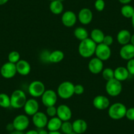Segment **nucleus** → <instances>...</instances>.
<instances>
[{"mask_svg": "<svg viewBox=\"0 0 134 134\" xmlns=\"http://www.w3.org/2000/svg\"><path fill=\"white\" fill-rule=\"evenodd\" d=\"M96 47V43L91 38H88L80 41V43L78 46V53L83 58H90L95 55Z\"/></svg>", "mask_w": 134, "mask_h": 134, "instance_id": "1", "label": "nucleus"}, {"mask_svg": "<svg viewBox=\"0 0 134 134\" xmlns=\"http://www.w3.org/2000/svg\"><path fill=\"white\" fill-rule=\"evenodd\" d=\"M127 108L122 103H115L110 105L108 109V114L111 119L118 120L126 116Z\"/></svg>", "mask_w": 134, "mask_h": 134, "instance_id": "2", "label": "nucleus"}, {"mask_svg": "<svg viewBox=\"0 0 134 134\" xmlns=\"http://www.w3.org/2000/svg\"><path fill=\"white\" fill-rule=\"evenodd\" d=\"M11 107L14 109H21L27 100L25 93L21 90H16L12 93L11 97Z\"/></svg>", "mask_w": 134, "mask_h": 134, "instance_id": "3", "label": "nucleus"}, {"mask_svg": "<svg viewBox=\"0 0 134 134\" xmlns=\"http://www.w3.org/2000/svg\"><path fill=\"white\" fill-rule=\"evenodd\" d=\"M74 84L69 81L60 83L57 88V95L63 99H69L74 95Z\"/></svg>", "mask_w": 134, "mask_h": 134, "instance_id": "4", "label": "nucleus"}, {"mask_svg": "<svg viewBox=\"0 0 134 134\" xmlns=\"http://www.w3.org/2000/svg\"><path fill=\"white\" fill-rule=\"evenodd\" d=\"M105 90L109 96L117 97L122 92V84L121 82L117 80L115 78H113L107 82Z\"/></svg>", "mask_w": 134, "mask_h": 134, "instance_id": "5", "label": "nucleus"}, {"mask_svg": "<svg viewBox=\"0 0 134 134\" xmlns=\"http://www.w3.org/2000/svg\"><path fill=\"white\" fill-rule=\"evenodd\" d=\"M28 93L32 97H40L46 91L44 83L39 80H35L31 82L28 86Z\"/></svg>", "mask_w": 134, "mask_h": 134, "instance_id": "6", "label": "nucleus"}, {"mask_svg": "<svg viewBox=\"0 0 134 134\" xmlns=\"http://www.w3.org/2000/svg\"><path fill=\"white\" fill-rule=\"evenodd\" d=\"M57 93L54 90H47L42 95V102L46 107L55 106L57 101Z\"/></svg>", "mask_w": 134, "mask_h": 134, "instance_id": "7", "label": "nucleus"}, {"mask_svg": "<svg viewBox=\"0 0 134 134\" xmlns=\"http://www.w3.org/2000/svg\"><path fill=\"white\" fill-rule=\"evenodd\" d=\"M15 130L20 131H24L26 130L30 125V120L27 115L19 114L14 118L13 121Z\"/></svg>", "mask_w": 134, "mask_h": 134, "instance_id": "8", "label": "nucleus"}, {"mask_svg": "<svg viewBox=\"0 0 134 134\" xmlns=\"http://www.w3.org/2000/svg\"><path fill=\"white\" fill-rule=\"evenodd\" d=\"M0 73L2 77L5 79H11L15 76L16 72V64L10 62H7L4 63L1 67Z\"/></svg>", "mask_w": 134, "mask_h": 134, "instance_id": "9", "label": "nucleus"}, {"mask_svg": "<svg viewBox=\"0 0 134 134\" xmlns=\"http://www.w3.org/2000/svg\"><path fill=\"white\" fill-rule=\"evenodd\" d=\"M111 53V49L109 46H106L103 43L97 45L95 55H96V57L102 61L104 62L110 59Z\"/></svg>", "mask_w": 134, "mask_h": 134, "instance_id": "10", "label": "nucleus"}, {"mask_svg": "<svg viewBox=\"0 0 134 134\" xmlns=\"http://www.w3.org/2000/svg\"><path fill=\"white\" fill-rule=\"evenodd\" d=\"M48 118L46 113L39 112L32 116V123L34 126L38 129H43L47 126Z\"/></svg>", "mask_w": 134, "mask_h": 134, "instance_id": "11", "label": "nucleus"}, {"mask_svg": "<svg viewBox=\"0 0 134 134\" xmlns=\"http://www.w3.org/2000/svg\"><path fill=\"white\" fill-rule=\"evenodd\" d=\"M93 105L97 110H105L109 109L110 106V100L105 95H97L93 100Z\"/></svg>", "mask_w": 134, "mask_h": 134, "instance_id": "12", "label": "nucleus"}, {"mask_svg": "<svg viewBox=\"0 0 134 134\" xmlns=\"http://www.w3.org/2000/svg\"><path fill=\"white\" fill-rule=\"evenodd\" d=\"M72 113L70 108L66 105H60L57 108V116L61 120L62 122L70 121Z\"/></svg>", "mask_w": 134, "mask_h": 134, "instance_id": "13", "label": "nucleus"}, {"mask_svg": "<svg viewBox=\"0 0 134 134\" xmlns=\"http://www.w3.org/2000/svg\"><path fill=\"white\" fill-rule=\"evenodd\" d=\"M77 21V16L72 11H66L62 15L61 22L64 26L71 28L74 26Z\"/></svg>", "mask_w": 134, "mask_h": 134, "instance_id": "14", "label": "nucleus"}, {"mask_svg": "<svg viewBox=\"0 0 134 134\" xmlns=\"http://www.w3.org/2000/svg\"><path fill=\"white\" fill-rule=\"evenodd\" d=\"M23 109L26 115L32 116L38 112L39 103L38 100H36L35 99H27L25 105L23 107Z\"/></svg>", "mask_w": 134, "mask_h": 134, "instance_id": "15", "label": "nucleus"}, {"mask_svg": "<svg viewBox=\"0 0 134 134\" xmlns=\"http://www.w3.org/2000/svg\"><path fill=\"white\" fill-rule=\"evenodd\" d=\"M104 69L103 61L98 59L97 57H93L90 60L88 63V69L91 73L93 74H98L102 72Z\"/></svg>", "mask_w": 134, "mask_h": 134, "instance_id": "16", "label": "nucleus"}, {"mask_svg": "<svg viewBox=\"0 0 134 134\" xmlns=\"http://www.w3.org/2000/svg\"><path fill=\"white\" fill-rule=\"evenodd\" d=\"M93 13L89 8H83L79 11L78 19L80 23L83 25H87L91 23L93 20Z\"/></svg>", "mask_w": 134, "mask_h": 134, "instance_id": "17", "label": "nucleus"}, {"mask_svg": "<svg viewBox=\"0 0 134 134\" xmlns=\"http://www.w3.org/2000/svg\"><path fill=\"white\" fill-rule=\"evenodd\" d=\"M120 56L122 59L129 60L134 58V46L131 43L122 46L120 49Z\"/></svg>", "mask_w": 134, "mask_h": 134, "instance_id": "18", "label": "nucleus"}, {"mask_svg": "<svg viewBox=\"0 0 134 134\" xmlns=\"http://www.w3.org/2000/svg\"><path fill=\"white\" fill-rule=\"evenodd\" d=\"M16 72L21 76H27L31 71V65L27 60L20 59L16 63Z\"/></svg>", "mask_w": 134, "mask_h": 134, "instance_id": "19", "label": "nucleus"}, {"mask_svg": "<svg viewBox=\"0 0 134 134\" xmlns=\"http://www.w3.org/2000/svg\"><path fill=\"white\" fill-rule=\"evenodd\" d=\"M73 132L76 134H83L87 129V124L83 119H77L72 122Z\"/></svg>", "mask_w": 134, "mask_h": 134, "instance_id": "20", "label": "nucleus"}, {"mask_svg": "<svg viewBox=\"0 0 134 134\" xmlns=\"http://www.w3.org/2000/svg\"><path fill=\"white\" fill-rule=\"evenodd\" d=\"M131 36V34L130 31L126 29L121 30L117 34V42L119 44L122 45V46L128 44L130 42Z\"/></svg>", "mask_w": 134, "mask_h": 134, "instance_id": "21", "label": "nucleus"}, {"mask_svg": "<svg viewBox=\"0 0 134 134\" xmlns=\"http://www.w3.org/2000/svg\"><path fill=\"white\" fill-rule=\"evenodd\" d=\"M114 78L120 82H123L128 78L129 72L126 67L118 66L114 70Z\"/></svg>", "mask_w": 134, "mask_h": 134, "instance_id": "22", "label": "nucleus"}, {"mask_svg": "<svg viewBox=\"0 0 134 134\" xmlns=\"http://www.w3.org/2000/svg\"><path fill=\"white\" fill-rule=\"evenodd\" d=\"M62 123L63 122L61 120L59 119L57 116L52 117L48 120L46 127L49 131H57L60 130Z\"/></svg>", "mask_w": 134, "mask_h": 134, "instance_id": "23", "label": "nucleus"}, {"mask_svg": "<svg viewBox=\"0 0 134 134\" xmlns=\"http://www.w3.org/2000/svg\"><path fill=\"white\" fill-rule=\"evenodd\" d=\"M105 34L99 28H95L91 30L90 33V38L96 43L97 45L99 43H103L104 37H105Z\"/></svg>", "mask_w": 134, "mask_h": 134, "instance_id": "24", "label": "nucleus"}, {"mask_svg": "<svg viewBox=\"0 0 134 134\" xmlns=\"http://www.w3.org/2000/svg\"><path fill=\"white\" fill-rule=\"evenodd\" d=\"M49 10L54 15H60L64 10V6L62 2L58 0H53L49 4Z\"/></svg>", "mask_w": 134, "mask_h": 134, "instance_id": "25", "label": "nucleus"}, {"mask_svg": "<svg viewBox=\"0 0 134 134\" xmlns=\"http://www.w3.org/2000/svg\"><path fill=\"white\" fill-rule=\"evenodd\" d=\"M64 54L60 50H55L50 53L49 62L51 63H59L64 59Z\"/></svg>", "mask_w": 134, "mask_h": 134, "instance_id": "26", "label": "nucleus"}, {"mask_svg": "<svg viewBox=\"0 0 134 134\" xmlns=\"http://www.w3.org/2000/svg\"><path fill=\"white\" fill-rule=\"evenodd\" d=\"M74 35L78 40L82 41L89 38V33L83 27H78L74 31Z\"/></svg>", "mask_w": 134, "mask_h": 134, "instance_id": "27", "label": "nucleus"}, {"mask_svg": "<svg viewBox=\"0 0 134 134\" xmlns=\"http://www.w3.org/2000/svg\"><path fill=\"white\" fill-rule=\"evenodd\" d=\"M121 14L126 19H131L134 14V8L130 5H124L120 9Z\"/></svg>", "mask_w": 134, "mask_h": 134, "instance_id": "28", "label": "nucleus"}, {"mask_svg": "<svg viewBox=\"0 0 134 134\" xmlns=\"http://www.w3.org/2000/svg\"><path fill=\"white\" fill-rule=\"evenodd\" d=\"M0 107L5 109L11 107V99L7 94L4 93H0Z\"/></svg>", "mask_w": 134, "mask_h": 134, "instance_id": "29", "label": "nucleus"}, {"mask_svg": "<svg viewBox=\"0 0 134 134\" xmlns=\"http://www.w3.org/2000/svg\"><path fill=\"white\" fill-rule=\"evenodd\" d=\"M62 133L64 134H70L73 132V127L72 123L70 121H66V122H63L62 123L61 127H60Z\"/></svg>", "mask_w": 134, "mask_h": 134, "instance_id": "30", "label": "nucleus"}, {"mask_svg": "<svg viewBox=\"0 0 134 134\" xmlns=\"http://www.w3.org/2000/svg\"><path fill=\"white\" fill-rule=\"evenodd\" d=\"M101 73H102V76L103 79L105 80L107 82L114 78V70L112 69L111 68H105V69H103Z\"/></svg>", "mask_w": 134, "mask_h": 134, "instance_id": "31", "label": "nucleus"}, {"mask_svg": "<svg viewBox=\"0 0 134 134\" xmlns=\"http://www.w3.org/2000/svg\"><path fill=\"white\" fill-rule=\"evenodd\" d=\"M20 60V55L18 51H13L9 53L8 60L10 63L16 64L18 61Z\"/></svg>", "mask_w": 134, "mask_h": 134, "instance_id": "32", "label": "nucleus"}, {"mask_svg": "<svg viewBox=\"0 0 134 134\" xmlns=\"http://www.w3.org/2000/svg\"><path fill=\"white\" fill-rule=\"evenodd\" d=\"M95 9L99 12H101L105 7V2L104 0H96L94 3Z\"/></svg>", "mask_w": 134, "mask_h": 134, "instance_id": "33", "label": "nucleus"}, {"mask_svg": "<svg viewBox=\"0 0 134 134\" xmlns=\"http://www.w3.org/2000/svg\"><path fill=\"white\" fill-rule=\"evenodd\" d=\"M46 114H47V116H49L51 118L56 116L57 107H55V106H51L47 107V109H46Z\"/></svg>", "mask_w": 134, "mask_h": 134, "instance_id": "34", "label": "nucleus"}, {"mask_svg": "<svg viewBox=\"0 0 134 134\" xmlns=\"http://www.w3.org/2000/svg\"><path fill=\"white\" fill-rule=\"evenodd\" d=\"M126 69L128 70L129 74L134 75V58L127 60V64H126Z\"/></svg>", "mask_w": 134, "mask_h": 134, "instance_id": "35", "label": "nucleus"}, {"mask_svg": "<svg viewBox=\"0 0 134 134\" xmlns=\"http://www.w3.org/2000/svg\"><path fill=\"white\" fill-rule=\"evenodd\" d=\"M74 94L77 95H81L84 92V87L81 84L74 85Z\"/></svg>", "mask_w": 134, "mask_h": 134, "instance_id": "36", "label": "nucleus"}, {"mask_svg": "<svg viewBox=\"0 0 134 134\" xmlns=\"http://www.w3.org/2000/svg\"><path fill=\"white\" fill-rule=\"evenodd\" d=\"M126 117L130 121H134V107L127 109Z\"/></svg>", "mask_w": 134, "mask_h": 134, "instance_id": "37", "label": "nucleus"}, {"mask_svg": "<svg viewBox=\"0 0 134 134\" xmlns=\"http://www.w3.org/2000/svg\"><path fill=\"white\" fill-rule=\"evenodd\" d=\"M114 42V39L113 37L110 35H106L104 37L103 41V43H104L106 46H108L110 47L112 44Z\"/></svg>", "mask_w": 134, "mask_h": 134, "instance_id": "38", "label": "nucleus"}, {"mask_svg": "<svg viewBox=\"0 0 134 134\" xmlns=\"http://www.w3.org/2000/svg\"><path fill=\"white\" fill-rule=\"evenodd\" d=\"M6 129H7V131H10V132H11V131H14V130H15V127H14L13 123L8 124L7 125V127H6Z\"/></svg>", "mask_w": 134, "mask_h": 134, "instance_id": "39", "label": "nucleus"}, {"mask_svg": "<svg viewBox=\"0 0 134 134\" xmlns=\"http://www.w3.org/2000/svg\"><path fill=\"white\" fill-rule=\"evenodd\" d=\"M38 134H49V131H48L47 130H45L44 128L43 129H39L38 130Z\"/></svg>", "mask_w": 134, "mask_h": 134, "instance_id": "40", "label": "nucleus"}, {"mask_svg": "<svg viewBox=\"0 0 134 134\" xmlns=\"http://www.w3.org/2000/svg\"><path fill=\"white\" fill-rule=\"evenodd\" d=\"M24 134H38V131L35 130H30L24 133Z\"/></svg>", "mask_w": 134, "mask_h": 134, "instance_id": "41", "label": "nucleus"}, {"mask_svg": "<svg viewBox=\"0 0 134 134\" xmlns=\"http://www.w3.org/2000/svg\"><path fill=\"white\" fill-rule=\"evenodd\" d=\"M131 1H132V0H118V2L123 5L129 4L130 2H131Z\"/></svg>", "mask_w": 134, "mask_h": 134, "instance_id": "42", "label": "nucleus"}, {"mask_svg": "<svg viewBox=\"0 0 134 134\" xmlns=\"http://www.w3.org/2000/svg\"><path fill=\"white\" fill-rule=\"evenodd\" d=\"M10 134H24V133L23 131H17V130H14V131H11L10 133Z\"/></svg>", "mask_w": 134, "mask_h": 134, "instance_id": "43", "label": "nucleus"}, {"mask_svg": "<svg viewBox=\"0 0 134 134\" xmlns=\"http://www.w3.org/2000/svg\"><path fill=\"white\" fill-rule=\"evenodd\" d=\"M8 2L9 0H0V5H3L6 4Z\"/></svg>", "mask_w": 134, "mask_h": 134, "instance_id": "44", "label": "nucleus"}, {"mask_svg": "<svg viewBox=\"0 0 134 134\" xmlns=\"http://www.w3.org/2000/svg\"><path fill=\"white\" fill-rule=\"evenodd\" d=\"M130 43L132 44L134 46V34L133 35H131V40H130Z\"/></svg>", "mask_w": 134, "mask_h": 134, "instance_id": "45", "label": "nucleus"}, {"mask_svg": "<svg viewBox=\"0 0 134 134\" xmlns=\"http://www.w3.org/2000/svg\"><path fill=\"white\" fill-rule=\"evenodd\" d=\"M49 134H62V133H60L59 131H49Z\"/></svg>", "mask_w": 134, "mask_h": 134, "instance_id": "46", "label": "nucleus"}, {"mask_svg": "<svg viewBox=\"0 0 134 134\" xmlns=\"http://www.w3.org/2000/svg\"><path fill=\"white\" fill-rule=\"evenodd\" d=\"M131 24H132V27L133 28V29H134V14H133V15L132 17H131Z\"/></svg>", "mask_w": 134, "mask_h": 134, "instance_id": "47", "label": "nucleus"}, {"mask_svg": "<svg viewBox=\"0 0 134 134\" xmlns=\"http://www.w3.org/2000/svg\"><path fill=\"white\" fill-rule=\"evenodd\" d=\"M58 1H59V2H62V3H63V2H64V0H58Z\"/></svg>", "mask_w": 134, "mask_h": 134, "instance_id": "48", "label": "nucleus"}, {"mask_svg": "<svg viewBox=\"0 0 134 134\" xmlns=\"http://www.w3.org/2000/svg\"><path fill=\"white\" fill-rule=\"evenodd\" d=\"M70 134H76V133H74V132H72V133H70Z\"/></svg>", "mask_w": 134, "mask_h": 134, "instance_id": "49", "label": "nucleus"}, {"mask_svg": "<svg viewBox=\"0 0 134 134\" xmlns=\"http://www.w3.org/2000/svg\"><path fill=\"white\" fill-rule=\"evenodd\" d=\"M49 1H51H51H53V0H49Z\"/></svg>", "mask_w": 134, "mask_h": 134, "instance_id": "50", "label": "nucleus"}]
</instances>
